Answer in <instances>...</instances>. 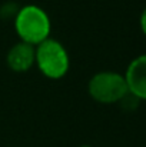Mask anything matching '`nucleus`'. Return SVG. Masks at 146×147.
I'll list each match as a JSON object with an SVG mask.
<instances>
[{
    "label": "nucleus",
    "instance_id": "0eeeda50",
    "mask_svg": "<svg viewBox=\"0 0 146 147\" xmlns=\"http://www.w3.org/2000/svg\"><path fill=\"white\" fill-rule=\"evenodd\" d=\"M82 147H90V146H82Z\"/></svg>",
    "mask_w": 146,
    "mask_h": 147
},
{
    "label": "nucleus",
    "instance_id": "7ed1b4c3",
    "mask_svg": "<svg viewBox=\"0 0 146 147\" xmlns=\"http://www.w3.org/2000/svg\"><path fill=\"white\" fill-rule=\"evenodd\" d=\"M128 92L125 76L115 71H100L89 82V94L99 103H117Z\"/></svg>",
    "mask_w": 146,
    "mask_h": 147
},
{
    "label": "nucleus",
    "instance_id": "423d86ee",
    "mask_svg": "<svg viewBox=\"0 0 146 147\" xmlns=\"http://www.w3.org/2000/svg\"><path fill=\"white\" fill-rule=\"evenodd\" d=\"M141 27H142V32L145 33V36H146V9L143 10V13L141 16Z\"/></svg>",
    "mask_w": 146,
    "mask_h": 147
},
{
    "label": "nucleus",
    "instance_id": "39448f33",
    "mask_svg": "<svg viewBox=\"0 0 146 147\" xmlns=\"http://www.w3.org/2000/svg\"><path fill=\"white\" fill-rule=\"evenodd\" d=\"M35 63V47L29 43L20 42L7 53V64L13 71H27Z\"/></svg>",
    "mask_w": 146,
    "mask_h": 147
},
{
    "label": "nucleus",
    "instance_id": "f03ea898",
    "mask_svg": "<svg viewBox=\"0 0 146 147\" xmlns=\"http://www.w3.org/2000/svg\"><path fill=\"white\" fill-rule=\"evenodd\" d=\"M35 61L40 71L50 79H60L69 70V56L66 49L56 40L46 39L35 49Z\"/></svg>",
    "mask_w": 146,
    "mask_h": 147
},
{
    "label": "nucleus",
    "instance_id": "f257e3e1",
    "mask_svg": "<svg viewBox=\"0 0 146 147\" xmlns=\"http://www.w3.org/2000/svg\"><path fill=\"white\" fill-rule=\"evenodd\" d=\"M16 32L22 42L37 46L49 39L50 20L45 10L37 6H26L17 11L14 20Z\"/></svg>",
    "mask_w": 146,
    "mask_h": 147
},
{
    "label": "nucleus",
    "instance_id": "20e7f679",
    "mask_svg": "<svg viewBox=\"0 0 146 147\" xmlns=\"http://www.w3.org/2000/svg\"><path fill=\"white\" fill-rule=\"evenodd\" d=\"M125 80L128 90L139 100H146V54L136 57L128 67Z\"/></svg>",
    "mask_w": 146,
    "mask_h": 147
}]
</instances>
